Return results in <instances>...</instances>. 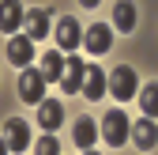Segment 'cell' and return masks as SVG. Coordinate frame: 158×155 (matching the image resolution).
Listing matches in <instances>:
<instances>
[{"label":"cell","instance_id":"obj_11","mask_svg":"<svg viewBox=\"0 0 158 155\" xmlns=\"http://www.w3.org/2000/svg\"><path fill=\"white\" fill-rule=\"evenodd\" d=\"M79 91H83L90 102H98V99L106 95V72L94 68V64H87V72H83V87H79Z\"/></svg>","mask_w":158,"mask_h":155},{"label":"cell","instance_id":"obj_8","mask_svg":"<svg viewBox=\"0 0 158 155\" xmlns=\"http://www.w3.org/2000/svg\"><path fill=\"white\" fill-rule=\"evenodd\" d=\"M23 27H27V38L30 42H42V38L49 34V11L45 8H34L23 15Z\"/></svg>","mask_w":158,"mask_h":155},{"label":"cell","instance_id":"obj_4","mask_svg":"<svg viewBox=\"0 0 158 155\" xmlns=\"http://www.w3.org/2000/svg\"><path fill=\"white\" fill-rule=\"evenodd\" d=\"M8 61L15 68H30V61H34V42H30L27 34H11L8 38Z\"/></svg>","mask_w":158,"mask_h":155},{"label":"cell","instance_id":"obj_5","mask_svg":"<svg viewBox=\"0 0 158 155\" xmlns=\"http://www.w3.org/2000/svg\"><path fill=\"white\" fill-rule=\"evenodd\" d=\"M83 72H87V64L79 61L75 53H68V61H64V72H60V91H64V95H75L79 87H83Z\"/></svg>","mask_w":158,"mask_h":155},{"label":"cell","instance_id":"obj_14","mask_svg":"<svg viewBox=\"0 0 158 155\" xmlns=\"http://www.w3.org/2000/svg\"><path fill=\"white\" fill-rule=\"evenodd\" d=\"M154 136H158V132H154V121H151V117L128 125V140H135V148H143V151L154 148Z\"/></svg>","mask_w":158,"mask_h":155},{"label":"cell","instance_id":"obj_6","mask_svg":"<svg viewBox=\"0 0 158 155\" xmlns=\"http://www.w3.org/2000/svg\"><path fill=\"white\" fill-rule=\"evenodd\" d=\"M64 121V106L56 102V99H45V102H38V125H42V132H56Z\"/></svg>","mask_w":158,"mask_h":155},{"label":"cell","instance_id":"obj_3","mask_svg":"<svg viewBox=\"0 0 158 155\" xmlns=\"http://www.w3.org/2000/svg\"><path fill=\"white\" fill-rule=\"evenodd\" d=\"M45 95V80L38 68H23V76H19V99L23 102H42Z\"/></svg>","mask_w":158,"mask_h":155},{"label":"cell","instance_id":"obj_12","mask_svg":"<svg viewBox=\"0 0 158 155\" xmlns=\"http://www.w3.org/2000/svg\"><path fill=\"white\" fill-rule=\"evenodd\" d=\"M83 46H87L90 53H106V49L113 46V30H109L106 23H94V27L83 34Z\"/></svg>","mask_w":158,"mask_h":155},{"label":"cell","instance_id":"obj_19","mask_svg":"<svg viewBox=\"0 0 158 155\" xmlns=\"http://www.w3.org/2000/svg\"><path fill=\"white\" fill-rule=\"evenodd\" d=\"M79 4H83V8H98V0H79Z\"/></svg>","mask_w":158,"mask_h":155},{"label":"cell","instance_id":"obj_10","mask_svg":"<svg viewBox=\"0 0 158 155\" xmlns=\"http://www.w3.org/2000/svg\"><path fill=\"white\" fill-rule=\"evenodd\" d=\"M56 42H60V49L75 53L79 46H83V30H79L75 19H60V27H56Z\"/></svg>","mask_w":158,"mask_h":155},{"label":"cell","instance_id":"obj_20","mask_svg":"<svg viewBox=\"0 0 158 155\" xmlns=\"http://www.w3.org/2000/svg\"><path fill=\"white\" fill-rule=\"evenodd\" d=\"M0 155H8V140L4 136H0Z\"/></svg>","mask_w":158,"mask_h":155},{"label":"cell","instance_id":"obj_1","mask_svg":"<svg viewBox=\"0 0 158 155\" xmlns=\"http://www.w3.org/2000/svg\"><path fill=\"white\" fill-rule=\"evenodd\" d=\"M102 136H106L109 148L128 144V117H124V110H106V117H102Z\"/></svg>","mask_w":158,"mask_h":155},{"label":"cell","instance_id":"obj_13","mask_svg":"<svg viewBox=\"0 0 158 155\" xmlns=\"http://www.w3.org/2000/svg\"><path fill=\"white\" fill-rule=\"evenodd\" d=\"M72 140H75V148H94V140H98V125L90 121V117H75V125H72Z\"/></svg>","mask_w":158,"mask_h":155},{"label":"cell","instance_id":"obj_7","mask_svg":"<svg viewBox=\"0 0 158 155\" xmlns=\"http://www.w3.org/2000/svg\"><path fill=\"white\" fill-rule=\"evenodd\" d=\"M23 15H27V8L19 0H0V30L4 34H15L23 27Z\"/></svg>","mask_w":158,"mask_h":155},{"label":"cell","instance_id":"obj_9","mask_svg":"<svg viewBox=\"0 0 158 155\" xmlns=\"http://www.w3.org/2000/svg\"><path fill=\"white\" fill-rule=\"evenodd\" d=\"M4 140H8V148H15V151H27V144H30V129H27V121H23V117H8V125H4Z\"/></svg>","mask_w":158,"mask_h":155},{"label":"cell","instance_id":"obj_18","mask_svg":"<svg viewBox=\"0 0 158 155\" xmlns=\"http://www.w3.org/2000/svg\"><path fill=\"white\" fill-rule=\"evenodd\" d=\"M139 102H143V113H147V117H154V113H158V91H154V83H151V87H143Z\"/></svg>","mask_w":158,"mask_h":155},{"label":"cell","instance_id":"obj_21","mask_svg":"<svg viewBox=\"0 0 158 155\" xmlns=\"http://www.w3.org/2000/svg\"><path fill=\"white\" fill-rule=\"evenodd\" d=\"M83 155H98V151H94V148H87V151H83Z\"/></svg>","mask_w":158,"mask_h":155},{"label":"cell","instance_id":"obj_2","mask_svg":"<svg viewBox=\"0 0 158 155\" xmlns=\"http://www.w3.org/2000/svg\"><path fill=\"white\" fill-rule=\"evenodd\" d=\"M135 87H139V80H135V72H132L128 64H121V68H113V76H109V91H113V99H121V102H128L132 95H135Z\"/></svg>","mask_w":158,"mask_h":155},{"label":"cell","instance_id":"obj_16","mask_svg":"<svg viewBox=\"0 0 158 155\" xmlns=\"http://www.w3.org/2000/svg\"><path fill=\"white\" fill-rule=\"evenodd\" d=\"M113 23H117V30H135V4L132 0H117Z\"/></svg>","mask_w":158,"mask_h":155},{"label":"cell","instance_id":"obj_15","mask_svg":"<svg viewBox=\"0 0 158 155\" xmlns=\"http://www.w3.org/2000/svg\"><path fill=\"white\" fill-rule=\"evenodd\" d=\"M38 72H42V80L45 83H60V72H64V57L60 53H56V49H45V57H42V68H38Z\"/></svg>","mask_w":158,"mask_h":155},{"label":"cell","instance_id":"obj_17","mask_svg":"<svg viewBox=\"0 0 158 155\" xmlns=\"http://www.w3.org/2000/svg\"><path fill=\"white\" fill-rule=\"evenodd\" d=\"M34 155H60V140H56L53 132H45V136L34 144Z\"/></svg>","mask_w":158,"mask_h":155}]
</instances>
